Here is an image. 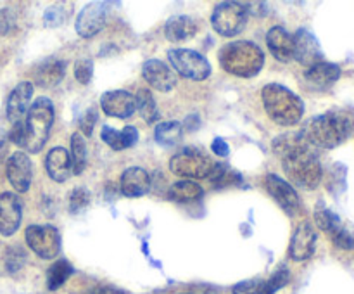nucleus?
<instances>
[{"label":"nucleus","mask_w":354,"mask_h":294,"mask_svg":"<svg viewBox=\"0 0 354 294\" xmlns=\"http://www.w3.org/2000/svg\"><path fill=\"white\" fill-rule=\"evenodd\" d=\"M317 248V230L311 221H301L292 234L289 246V256L294 261H306L313 256Z\"/></svg>","instance_id":"nucleus-14"},{"label":"nucleus","mask_w":354,"mask_h":294,"mask_svg":"<svg viewBox=\"0 0 354 294\" xmlns=\"http://www.w3.org/2000/svg\"><path fill=\"white\" fill-rule=\"evenodd\" d=\"M135 104H137V111L144 118L145 123L152 125L161 118L154 95H152V92L149 89L138 90L137 95H135Z\"/></svg>","instance_id":"nucleus-27"},{"label":"nucleus","mask_w":354,"mask_h":294,"mask_svg":"<svg viewBox=\"0 0 354 294\" xmlns=\"http://www.w3.org/2000/svg\"><path fill=\"white\" fill-rule=\"evenodd\" d=\"M54 125V104L47 97H38L24 118V137L21 147L30 154H37L48 140Z\"/></svg>","instance_id":"nucleus-5"},{"label":"nucleus","mask_w":354,"mask_h":294,"mask_svg":"<svg viewBox=\"0 0 354 294\" xmlns=\"http://www.w3.org/2000/svg\"><path fill=\"white\" fill-rule=\"evenodd\" d=\"M69 158H71L73 173L75 175L83 173L86 166V142L80 131L73 134L71 137V154H69Z\"/></svg>","instance_id":"nucleus-30"},{"label":"nucleus","mask_w":354,"mask_h":294,"mask_svg":"<svg viewBox=\"0 0 354 294\" xmlns=\"http://www.w3.org/2000/svg\"><path fill=\"white\" fill-rule=\"evenodd\" d=\"M216 161L199 147H185L176 152L169 161V169L185 178H209Z\"/></svg>","instance_id":"nucleus-6"},{"label":"nucleus","mask_w":354,"mask_h":294,"mask_svg":"<svg viewBox=\"0 0 354 294\" xmlns=\"http://www.w3.org/2000/svg\"><path fill=\"white\" fill-rule=\"evenodd\" d=\"M66 69H68V64L64 61H59V59L41 62L35 71V83L41 89H52L62 82Z\"/></svg>","instance_id":"nucleus-23"},{"label":"nucleus","mask_w":354,"mask_h":294,"mask_svg":"<svg viewBox=\"0 0 354 294\" xmlns=\"http://www.w3.org/2000/svg\"><path fill=\"white\" fill-rule=\"evenodd\" d=\"M107 19L106 2H90L80 10L76 17V33L83 38H92L104 30Z\"/></svg>","instance_id":"nucleus-11"},{"label":"nucleus","mask_w":354,"mask_h":294,"mask_svg":"<svg viewBox=\"0 0 354 294\" xmlns=\"http://www.w3.org/2000/svg\"><path fill=\"white\" fill-rule=\"evenodd\" d=\"M211 149H213L214 154L218 156V158H227L228 154H230V147H228L227 140H223V138H214L213 144H211Z\"/></svg>","instance_id":"nucleus-42"},{"label":"nucleus","mask_w":354,"mask_h":294,"mask_svg":"<svg viewBox=\"0 0 354 294\" xmlns=\"http://www.w3.org/2000/svg\"><path fill=\"white\" fill-rule=\"evenodd\" d=\"M234 294H265V280L251 279L234 286Z\"/></svg>","instance_id":"nucleus-36"},{"label":"nucleus","mask_w":354,"mask_h":294,"mask_svg":"<svg viewBox=\"0 0 354 294\" xmlns=\"http://www.w3.org/2000/svg\"><path fill=\"white\" fill-rule=\"evenodd\" d=\"M315 223H317V227L320 228V230H324L325 234L332 239L339 230H341L344 221L339 218L337 213H334L330 208H327L320 201V203L317 204V208H315Z\"/></svg>","instance_id":"nucleus-25"},{"label":"nucleus","mask_w":354,"mask_h":294,"mask_svg":"<svg viewBox=\"0 0 354 294\" xmlns=\"http://www.w3.org/2000/svg\"><path fill=\"white\" fill-rule=\"evenodd\" d=\"M178 294H190V293H189V291H185V293H178Z\"/></svg>","instance_id":"nucleus-47"},{"label":"nucleus","mask_w":354,"mask_h":294,"mask_svg":"<svg viewBox=\"0 0 354 294\" xmlns=\"http://www.w3.org/2000/svg\"><path fill=\"white\" fill-rule=\"evenodd\" d=\"M90 199H92V194H90L88 189H85V187H75L71 196H69V211L73 214L82 213L90 204Z\"/></svg>","instance_id":"nucleus-33"},{"label":"nucleus","mask_w":354,"mask_h":294,"mask_svg":"<svg viewBox=\"0 0 354 294\" xmlns=\"http://www.w3.org/2000/svg\"><path fill=\"white\" fill-rule=\"evenodd\" d=\"M75 268L68 259H57L47 270V287L50 291H57L59 287L64 286L66 280L73 275Z\"/></svg>","instance_id":"nucleus-29"},{"label":"nucleus","mask_w":354,"mask_h":294,"mask_svg":"<svg viewBox=\"0 0 354 294\" xmlns=\"http://www.w3.org/2000/svg\"><path fill=\"white\" fill-rule=\"evenodd\" d=\"M142 76L149 86L159 92H171L176 86V73L159 59H149L142 66Z\"/></svg>","instance_id":"nucleus-16"},{"label":"nucleus","mask_w":354,"mask_h":294,"mask_svg":"<svg viewBox=\"0 0 354 294\" xmlns=\"http://www.w3.org/2000/svg\"><path fill=\"white\" fill-rule=\"evenodd\" d=\"M197 23L190 16H173L165 24V35L169 42H185L196 37Z\"/></svg>","instance_id":"nucleus-24"},{"label":"nucleus","mask_w":354,"mask_h":294,"mask_svg":"<svg viewBox=\"0 0 354 294\" xmlns=\"http://www.w3.org/2000/svg\"><path fill=\"white\" fill-rule=\"evenodd\" d=\"M6 172L12 189H16L17 192H28L33 180V165L26 152L17 151L10 154V158L7 159Z\"/></svg>","instance_id":"nucleus-12"},{"label":"nucleus","mask_w":354,"mask_h":294,"mask_svg":"<svg viewBox=\"0 0 354 294\" xmlns=\"http://www.w3.org/2000/svg\"><path fill=\"white\" fill-rule=\"evenodd\" d=\"M100 138L109 145L114 151H123V140H121V131L116 128L109 127V125H104L102 130H100Z\"/></svg>","instance_id":"nucleus-37"},{"label":"nucleus","mask_w":354,"mask_h":294,"mask_svg":"<svg viewBox=\"0 0 354 294\" xmlns=\"http://www.w3.org/2000/svg\"><path fill=\"white\" fill-rule=\"evenodd\" d=\"M190 294H218L216 289L211 286H194L189 289Z\"/></svg>","instance_id":"nucleus-45"},{"label":"nucleus","mask_w":354,"mask_h":294,"mask_svg":"<svg viewBox=\"0 0 354 294\" xmlns=\"http://www.w3.org/2000/svg\"><path fill=\"white\" fill-rule=\"evenodd\" d=\"M213 30L221 37H237L248 24V9L239 2H221L211 14Z\"/></svg>","instance_id":"nucleus-8"},{"label":"nucleus","mask_w":354,"mask_h":294,"mask_svg":"<svg viewBox=\"0 0 354 294\" xmlns=\"http://www.w3.org/2000/svg\"><path fill=\"white\" fill-rule=\"evenodd\" d=\"M97 120H99V113H97L95 107H88L83 113L82 120H80V130L85 137H90L93 134V127L97 125Z\"/></svg>","instance_id":"nucleus-39"},{"label":"nucleus","mask_w":354,"mask_h":294,"mask_svg":"<svg viewBox=\"0 0 354 294\" xmlns=\"http://www.w3.org/2000/svg\"><path fill=\"white\" fill-rule=\"evenodd\" d=\"M75 76L78 83L88 85L93 76V62L90 59H78L75 64Z\"/></svg>","instance_id":"nucleus-38"},{"label":"nucleus","mask_w":354,"mask_h":294,"mask_svg":"<svg viewBox=\"0 0 354 294\" xmlns=\"http://www.w3.org/2000/svg\"><path fill=\"white\" fill-rule=\"evenodd\" d=\"M265 187L268 190L270 196L279 203V206L286 211L290 217H297L303 211V204H301L299 194L296 192L289 182L280 178L275 173H268L265 176Z\"/></svg>","instance_id":"nucleus-10"},{"label":"nucleus","mask_w":354,"mask_h":294,"mask_svg":"<svg viewBox=\"0 0 354 294\" xmlns=\"http://www.w3.org/2000/svg\"><path fill=\"white\" fill-rule=\"evenodd\" d=\"M100 107L107 116L127 120L135 113L137 104H135L133 93L127 92V90H109L100 97Z\"/></svg>","instance_id":"nucleus-17"},{"label":"nucleus","mask_w":354,"mask_h":294,"mask_svg":"<svg viewBox=\"0 0 354 294\" xmlns=\"http://www.w3.org/2000/svg\"><path fill=\"white\" fill-rule=\"evenodd\" d=\"M26 244L41 259H52L61 251V234L54 225H30L24 232Z\"/></svg>","instance_id":"nucleus-9"},{"label":"nucleus","mask_w":354,"mask_h":294,"mask_svg":"<svg viewBox=\"0 0 354 294\" xmlns=\"http://www.w3.org/2000/svg\"><path fill=\"white\" fill-rule=\"evenodd\" d=\"M306 83L315 90H327L341 78V68L334 62H318V64L308 68Z\"/></svg>","instance_id":"nucleus-20"},{"label":"nucleus","mask_w":354,"mask_h":294,"mask_svg":"<svg viewBox=\"0 0 354 294\" xmlns=\"http://www.w3.org/2000/svg\"><path fill=\"white\" fill-rule=\"evenodd\" d=\"M182 131L183 127L180 121H161V123L156 125L154 138L158 144L169 147L182 138Z\"/></svg>","instance_id":"nucleus-28"},{"label":"nucleus","mask_w":354,"mask_h":294,"mask_svg":"<svg viewBox=\"0 0 354 294\" xmlns=\"http://www.w3.org/2000/svg\"><path fill=\"white\" fill-rule=\"evenodd\" d=\"M16 26V14L10 7L0 9V37H6Z\"/></svg>","instance_id":"nucleus-40"},{"label":"nucleus","mask_w":354,"mask_h":294,"mask_svg":"<svg viewBox=\"0 0 354 294\" xmlns=\"http://www.w3.org/2000/svg\"><path fill=\"white\" fill-rule=\"evenodd\" d=\"M26 263V251L21 246H10L6 251V268L9 273L19 272Z\"/></svg>","instance_id":"nucleus-32"},{"label":"nucleus","mask_w":354,"mask_h":294,"mask_svg":"<svg viewBox=\"0 0 354 294\" xmlns=\"http://www.w3.org/2000/svg\"><path fill=\"white\" fill-rule=\"evenodd\" d=\"M45 168H47L48 176H50L54 182H66L73 172L69 152L66 151L64 147H61V145L52 147L50 151L47 152V158H45Z\"/></svg>","instance_id":"nucleus-21"},{"label":"nucleus","mask_w":354,"mask_h":294,"mask_svg":"<svg viewBox=\"0 0 354 294\" xmlns=\"http://www.w3.org/2000/svg\"><path fill=\"white\" fill-rule=\"evenodd\" d=\"M266 114L280 127H294L304 116V102L297 93L280 83H268L261 90Z\"/></svg>","instance_id":"nucleus-4"},{"label":"nucleus","mask_w":354,"mask_h":294,"mask_svg":"<svg viewBox=\"0 0 354 294\" xmlns=\"http://www.w3.org/2000/svg\"><path fill=\"white\" fill-rule=\"evenodd\" d=\"M73 12V3L71 2H59L54 6L48 7L44 14V23L47 28L61 26Z\"/></svg>","instance_id":"nucleus-31"},{"label":"nucleus","mask_w":354,"mask_h":294,"mask_svg":"<svg viewBox=\"0 0 354 294\" xmlns=\"http://www.w3.org/2000/svg\"><path fill=\"white\" fill-rule=\"evenodd\" d=\"M266 45H268L273 57L279 59V61L287 62L292 59L294 40L292 35H290L286 28L273 26L272 30L268 31V35H266Z\"/></svg>","instance_id":"nucleus-22"},{"label":"nucleus","mask_w":354,"mask_h":294,"mask_svg":"<svg viewBox=\"0 0 354 294\" xmlns=\"http://www.w3.org/2000/svg\"><path fill=\"white\" fill-rule=\"evenodd\" d=\"M93 294H124V293L123 291L116 289V287H113V286H100L93 291Z\"/></svg>","instance_id":"nucleus-46"},{"label":"nucleus","mask_w":354,"mask_h":294,"mask_svg":"<svg viewBox=\"0 0 354 294\" xmlns=\"http://www.w3.org/2000/svg\"><path fill=\"white\" fill-rule=\"evenodd\" d=\"M9 137H7L6 131L0 130V165L7 159V154H9Z\"/></svg>","instance_id":"nucleus-43"},{"label":"nucleus","mask_w":354,"mask_h":294,"mask_svg":"<svg viewBox=\"0 0 354 294\" xmlns=\"http://www.w3.org/2000/svg\"><path fill=\"white\" fill-rule=\"evenodd\" d=\"M120 190L127 197H140L151 190V176L140 166H130L121 173Z\"/></svg>","instance_id":"nucleus-19"},{"label":"nucleus","mask_w":354,"mask_h":294,"mask_svg":"<svg viewBox=\"0 0 354 294\" xmlns=\"http://www.w3.org/2000/svg\"><path fill=\"white\" fill-rule=\"evenodd\" d=\"M332 242H334L337 248L346 249V251L354 249V225H351V223L342 225L341 230H339L337 234L332 237Z\"/></svg>","instance_id":"nucleus-35"},{"label":"nucleus","mask_w":354,"mask_h":294,"mask_svg":"<svg viewBox=\"0 0 354 294\" xmlns=\"http://www.w3.org/2000/svg\"><path fill=\"white\" fill-rule=\"evenodd\" d=\"M218 61L228 75L239 78H252L265 64V54L254 42L237 40L223 45L218 52Z\"/></svg>","instance_id":"nucleus-3"},{"label":"nucleus","mask_w":354,"mask_h":294,"mask_svg":"<svg viewBox=\"0 0 354 294\" xmlns=\"http://www.w3.org/2000/svg\"><path fill=\"white\" fill-rule=\"evenodd\" d=\"M354 131V111L332 109L311 118L301 135L311 147L334 149Z\"/></svg>","instance_id":"nucleus-2"},{"label":"nucleus","mask_w":354,"mask_h":294,"mask_svg":"<svg viewBox=\"0 0 354 294\" xmlns=\"http://www.w3.org/2000/svg\"><path fill=\"white\" fill-rule=\"evenodd\" d=\"M168 61L173 71L192 82H203L211 75V64L206 55L192 48H169Z\"/></svg>","instance_id":"nucleus-7"},{"label":"nucleus","mask_w":354,"mask_h":294,"mask_svg":"<svg viewBox=\"0 0 354 294\" xmlns=\"http://www.w3.org/2000/svg\"><path fill=\"white\" fill-rule=\"evenodd\" d=\"M182 127L185 128V130H189V131L199 130V128H201V118H199V114H190V116H187V118H185V123H183Z\"/></svg>","instance_id":"nucleus-44"},{"label":"nucleus","mask_w":354,"mask_h":294,"mask_svg":"<svg viewBox=\"0 0 354 294\" xmlns=\"http://www.w3.org/2000/svg\"><path fill=\"white\" fill-rule=\"evenodd\" d=\"M121 140H123V147L128 149V147H133L135 144L138 142V130L135 127H124L123 130H121Z\"/></svg>","instance_id":"nucleus-41"},{"label":"nucleus","mask_w":354,"mask_h":294,"mask_svg":"<svg viewBox=\"0 0 354 294\" xmlns=\"http://www.w3.org/2000/svg\"><path fill=\"white\" fill-rule=\"evenodd\" d=\"M203 194V187L194 180H180L173 183L168 190V197L175 203H192V201L201 199Z\"/></svg>","instance_id":"nucleus-26"},{"label":"nucleus","mask_w":354,"mask_h":294,"mask_svg":"<svg viewBox=\"0 0 354 294\" xmlns=\"http://www.w3.org/2000/svg\"><path fill=\"white\" fill-rule=\"evenodd\" d=\"M294 40V54L292 57L296 59L299 64L311 66L318 64L324 59V52H322L320 44H318L317 37L311 33L306 28H301V30L296 31V35H292Z\"/></svg>","instance_id":"nucleus-13"},{"label":"nucleus","mask_w":354,"mask_h":294,"mask_svg":"<svg viewBox=\"0 0 354 294\" xmlns=\"http://www.w3.org/2000/svg\"><path fill=\"white\" fill-rule=\"evenodd\" d=\"M289 279V268L283 265L279 266V268L275 270V273H273L268 280H265V294H275L277 291H280L283 286H287Z\"/></svg>","instance_id":"nucleus-34"},{"label":"nucleus","mask_w":354,"mask_h":294,"mask_svg":"<svg viewBox=\"0 0 354 294\" xmlns=\"http://www.w3.org/2000/svg\"><path fill=\"white\" fill-rule=\"evenodd\" d=\"M273 152L282 159L283 172L294 185L306 190H313L320 185L324 176L322 163L301 131L277 137L273 140Z\"/></svg>","instance_id":"nucleus-1"},{"label":"nucleus","mask_w":354,"mask_h":294,"mask_svg":"<svg viewBox=\"0 0 354 294\" xmlns=\"http://www.w3.org/2000/svg\"><path fill=\"white\" fill-rule=\"evenodd\" d=\"M33 83L31 82H21L10 92L9 99H7V120L12 125L21 123L26 118L28 109L31 106V97H33Z\"/></svg>","instance_id":"nucleus-18"},{"label":"nucleus","mask_w":354,"mask_h":294,"mask_svg":"<svg viewBox=\"0 0 354 294\" xmlns=\"http://www.w3.org/2000/svg\"><path fill=\"white\" fill-rule=\"evenodd\" d=\"M23 220V204L14 192L0 194V234L10 237L19 228Z\"/></svg>","instance_id":"nucleus-15"}]
</instances>
